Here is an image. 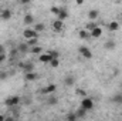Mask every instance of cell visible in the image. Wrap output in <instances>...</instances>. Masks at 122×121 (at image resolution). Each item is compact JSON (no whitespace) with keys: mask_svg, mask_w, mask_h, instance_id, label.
Masks as SVG:
<instances>
[{"mask_svg":"<svg viewBox=\"0 0 122 121\" xmlns=\"http://www.w3.org/2000/svg\"><path fill=\"white\" fill-rule=\"evenodd\" d=\"M19 104H20V97H19V95H10V97H7L6 101H4V105H6V107H10V108L17 107Z\"/></svg>","mask_w":122,"mask_h":121,"instance_id":"obj_1","label":"cell"},{"mask_svg":"<svg viewBox=\"0 0 122 121\" xmlns=\"http://www.w3.org/2000/svg\"><path fill=\"white\" fill-rule=\"evenodd\" d=\"M81 107L84 108V110H87V111H90L94 108V100H92L91 97H82V100H81Z\"/></svg>","mask_w":122,"mask_h":121,"instance_id":"obj_2","label":"cell"},{"mask_svg":"<svg viewBox=\"0 0 122 121\" xmlns=\"http://www.w3.org/2000/svg\"><path fill=\"white\" fill-rule=\"evenodd\" d=\"M78 53H80L84 59H87V60H91L92 59V51L87 47V46H81V47L78 49Z\"/></svg>","mask_w":122,"mask_h":121,"instance_id":"obj_3","label":"cell"},{"mask_svg":"<svg viewBox=\"0 0 122 121\" xmlns=\"http://www.w3.org/2000/svg\"><path fill=\"white\" fill-rule=\"evenodd\" d=\"M53 30L56 31V33H61V31L64 30V22L60 20V19L54 20L53 22Z\"/></svg>","mask_w":122,"mask_h":121,"instance_id":"obj_4","label":"cell"},{"mask_svg":"<svg viewBox=\"0 0 122 121\" xmlns=\"http://www.w3.org/2000/svg\"><path fill=\"white\" fill-rule=\"evenodd\" d=\"M23 37L26 38V40H29V38H33V37H38V34H37V31L34 30V29H26V30L23 31Z\"/></svg>","mask_w":122,"mask_h":121,"instance_id":"obj_5","label":"cell"},{"mask_svg":"<svg viewBox=\"0 0 122 121\" xmlns=\"http://www.w3.org/2000/svg\"><path fill=\"white\" fill-rule=\"evenodd\" d=\"M51 54L50 53H41V54H38V61L40 63H43V64H48L50 61H51Z\"/></svg>","mask_w":122,"mask_h":121,"instance_id":"obj_6","label":"cell"},{"mask_svg":"<svg viewBox=\"0 0 122 121\" xmlns=\"http://www.w3.org/2000/svg\"><path fill=\"white\" fill-rule=\"evenodd\" d=\"M90 33H91V37H92V38H99V37L102 36V29H101L99 26H95V27H94Z\"/></svg>","mask_w":122,"mask_h":121,"instance_id":"obj_7","label":"cell"},{"mask_svg":"<svg viewBox=\"0 0 122 121\" xmlns=\"http://www.w3.org/2000/svg\"><path fill=\"white\" fill-rule=\"evenodd\" d=\"M64 84H65V86H68V87L74 86V84H75V77H74L72 74L65 76V78H64Z\"/></svg>","mask_w":122,"mask_h":121,"instance_id":"obj_8","label":"cell"},{"mask_svg":"<svg viewBox=\"0 0 122 121\" xmlns=\"http://www.w3.org/2000/svg\"><path fill=\"white\" fill-rule=\"evenodd\" d=\"M38 78V74H36L34 71H29V73H24V80L26 81H34Z\"/></svg>","mask_w":122,"mask_h":121,"instance_id":"obj_9","label":"cell"},{"mask_svg":"<svg viewBox=\"0 0 122 121\" xmlns=\"http://www.w3.org/2000/svg\"><path fill=\"white\" fill-rule=\"evenodd\" d=\"M56 90H57V86H56L54 83H51V84H48L46 88H43L41 93H43V94H51V93H54Z\"/></svg>","mask_w":122,"mask_h":121,"instance_id":"obj_10","label":"cell"},{"mask_svg":"<svg viewBox=\"0 0 122 121\" xmlns=\"http://www.w3.org/2000/svg\"><path fill=\"white\" fill-rule=\"evenodd\" d=\"M20 67L24 70V73H29L34 70V64L33 63H20Z\"/></svg>","mask_w":122,"mask_h":121,"instance_id":"obj_11","label":"cell"},{"mask_svg":"<svg viewBox=\"0 0 122 121\" xmlns=\"http://www.w3.org/2000/svg\"><path fill=\"white\" fill-rule=\"evenodd\" d=\"M0 16H1V20H10L11 19V11L9 9H4L0 11Z\"/></svg>","mask_w":122,"mask_h":121,"instance_id":"obj_12","label":"cell"},{"mask_svg":"<svg viewBox=\"0 0 122 121\" xmlns=\"http://www.w3.org/2000/svg\"><path fill=\"white\" fill-rule=\"evenodd\" d=\"M78 37H80V38H82V40H87V38H90V37H91V33L87 30V29H82V30L78 31Z\"/></svg>","mask_w":122,"mask_h":121,"instance_id":"obj_13","label":"cell"},{"mask_svg":"<svg viewBox=\"0 0 122 121\" xmlns=\"http://www.w3.org/2000/svg\"><path fill=\"white\" fill-rule=\"evenodd\" d=\"M98 17H99V11H98L97 9H92V10L88 11V19H90V20H94V22H95Z\"/></svg>","mask_w":122,"mask_h":121,"instance_id":"obj_14","label":"cell"},{"mask_svg":"<svg viewBox=\"0 0 122 121\" xmlns=\"http://www.w3.org/2000/svg\"><path fill=\"white\" fill-rule=\"evenodd\" d=\"M107 27H108V30L109 31H117V30H119V23L114 20V22H109Z\"/></svg>","mask_w":122,"mask_h":121,"instance_id":"obj_15","label":"cell"},{"mask_svg":"<svg viewBox=\"0 0 122 121\" xmlns=\"http://www.w3.org/2000/svg\"><path fill=\"white\" fill-rule=\"evenodd\" d=\"M23 23H24L26 26L33 24V23H34V16L30 14V13H29V14H26V16H24V19H23Z\"/></svg>","mask_w":122,"mask_h":121,"instance_id":"obj_16","label":"cell"},{"mask_svg":"<svg viewBox=\"0 0 122 121\" xmlns=\"http://www.w3.org/2000/svg\"><path fill=\"white\" fill-rule=\"evenodd\" d=\"M117 47V43L114 41V40H108V41H105V44H104V49L105 50H114Z\"/></svg>","mask_w":122,"mask_h":121,"instance_id":"obj_17","label":"cell"},{"mask_svg":"<svg viewBox=\"0 0 122 121\" xmlns=\"http://www.w3.org/2000/svg\"><path fill=\"white\" fill-rule=\"evenodd\" d=\"M29 47H30V46H29V44H27V41H26V43L19 44V46H17V50H19V53H27V51L30 50Z\"/></svg>","mask_w":122,"mask_h":121,"instance_id":"obj_18","label":"cell"},{"mask_svg":"<svg viewBox=\"0 0 122 121\" xmlns=\"http://www.w3.org/2000/svg\"><path fill=\"white\" fill-rule=\"evenodd\" d=\"M67 17H68V11H67L65 9H62V7H61L60 11H58V14H57V19H60V20H62V22H64Z\"/></svg>","mask_w":122,"mask_h":121,"instance_id":"obj_19","label":"cell"},{"mask_svg":"<svg viewBox=\"0 0 122 121\" xmlns=\"http://www.w3.org/2000/svg\"><path fill=\"white\" fill-rule=\"evenodd\" d=\"M30 53L38 56V54H41V53H43V47H41V46H38V44H36V46H33V47L30 49Z\"/></svg>","mask_w":122,"mask_h":121,"instance_id":"obj_20","label":"cell"},{"mask_svg":"<svg viewBox=\"0 0 122 121\" xmlns=\"http://www.w3.org/2000/svg\"><path fill=\"white\" fill-rule=\"evenodd\" d=\"M48 64H50V67L57 68V67L60 66V57H53V59H51V61H50Z\"/></svg>","mask_w":122,"mask_h":121,"instance_id":"obj_21","label":"cell"},{"mask_svg":"<svg viewBox=\"0 0 122 121\" xmlns=\"http://www.w3.org/2000/svg\"><path fill=\"white\" fill-rule=\"evenodd\" d=\"M75 114H77V117H78V118H84V117L87 116V110H84L82 107H80V108L75 111Z\"/></svg>","mask_w":122,"mask_h":121,"instance_id":"obj_22","label":"cell"},{"mask_svg":"<svg viewBox=\"0 0 122 121\" xmlns=\"http://www.w3.org/2000/svg\"><path fill=\"white\" fill-rule=\"evenodd\" d=\"M34 30L37 31V33H41V31L46 30V24H44V23H37V24L34 26Z\"/></svg>","mask_w":122,"mask_h":121,"instance_id":"obj_23","label":"cell"},{"mask_svg":"<svg viewBox=\"0 0 122 121\" xmlns=\"http://www.w3.org/2000/svg\"><path fill=\"white\" fill-rule=\"evenodd\" d=\"M58 103V100H57V97H54V95H50V98L47 100V104L48 105H56Z\"/></svg>","mask_w":122,"mask_h":121,"instance_id":"obj_24","label":"cell"},{"mask_svg":"<svg viewBox=\"0 0 122 121\" xmlns=\"http://www.w3.org/2000/svg\"><path fill=\"white\" fill-rule=\"evenodd\" d=\"M27 41V44L29 46H36V44H38V37H33V38H29V40H26Z\"/></svg>","mask_w":122,"mask_h":121,"instance_id":"obj_25","label":"cell"},{"mask_svg":"<svg viewBox=\"0 0 122 121\" xmlns=\"http://www.w3.org/2000/svg\"><path fill=\"white\" fill-rule=\"evenodd\" d=\"M60 9H61V7H58V6H51V7H50V13H53V14H56V16H57V14H58V11H60Z\"/></svg>","mask_w":122,"mask_h":121,"instance_id":"obj_26","label":"cell"},{"mask_svg":"<svg viewBox=\"0 0 122 121\" xmlns=\"http://www.w3.org/2000/svg\"><path fill=\"white\" fill-rule=\"evenodd\" d=\"M75 93H77V95H80L81 98L87 95V91H85V90H82V88H77V90H75Z\"/></svg>","mask_w":122,"mask_h":121,"instance_id":"obj_27","label":"cell"},{"mask_svg":"<svg viewBox=\"0 0 122 121\" xmlns=\"http://www.w3.org/2000/svg\"><path fill=\"white\" fill-rule=\"evenodd\" d=\"M95 26H97V24H95V22H94V20H90V23H88V24L85 26V29H87L88 31H91L92 29L95 27Z\"/></svg>","mask_w":122,"mask_h":121,"instance_id":"obj_28","label":"cell"},{"mask_svg":"<svg viewBox=\"0 0 122 121\" xmlns=\"http://www.w3.org/2000/svg\"><path fill=\"white\" fill-rule=\"evenodd\" d=\"M77 118H78V117H77V114H75V113H70V114L67 116V120H68V121H75Z\"/></svg>","mask_w":122,"mask_h":121,"instance_id":"obj_29","label":"cell"},{"mask_svg":"<svg viewBox=\"0 0 122 121\" xmlns=\"http://www.w3.org/2000/svg\"><path fill=\"white\" fill-rule=\"evenodd\" d=\"M112 101H115V103H122V94H118V95H115Z\"/></svg>","mask_w":122,"mask_h":121,"instance_id":"obj_30","label":"cell"},{"mask_svg":"<svg viewBox=\"0 0 122 121\" xmlns=\"http://www.w3.org/2000/svg\"><path fill=\"white\" fill-rule=\"evenodd\" d=\"M48 53L51 54V57H60V53L56 51V50H51V51H48Z\"/></svg>","mask_w":122,"mask_h":121,"instance_id":"obj_31","label":"cell"},{"mask_svg":"<svg viewBox=\"0 0 122 121\" xmlns=\"http://www.w3.org/2000/svg\"><path fill=\"white\" fill-rule=\"evenodd\" d=\"M7 59V56H6V53H3V54H0V63H3V61Z\"/></svg>","mask_w":122,"mask_h":121,"instance_id":"obj_32","label":"cell"},{"mask_svg":"<svg viewBox=\"0 0 122 121\" xmlns=\"http://www.w3.org/2000/svg\"><path fill=\"white\" fill-rule=\"evenodd\" d=\"M74 1H75V4H77V6H82L85 0H74Z\"/></svg>","mask_w":122,"mask_h":121,"instance_id":"obj_33","label":"cell"},{"mask_svg":"<svg viewBox=\"0 0 122 121\" xmlns=\"http://www.w3.org/2000/svg\"><path fill=\"white\" fill-rule=\"evenodd\" d=\"M3 53H6V47L3 44H0V54H3Z\"/></svg>","mask_w":122,"mask_h":121,"instance_id":"obj_34","label":"cell"},{"mask_svg":"<svg viewBox=\"0 0 122 121\" xmlns=\"http://www.w3.org/2000/svg\"><path fill=\"white\" fill-rule=\"evenodd\" d=\"M6 77H7V74L3 73V71H0V80H3V78H6Z\"/></svg>","mask_w":122,"mask_h":121,"instance_id":"obj_35","label":"cell"},{"mask_svg":"<svg viewBox=\"0 0 122 121\" xmlns=\"http://www.w3.org/2000/svg\"><path fill=\"white\" fill-rule=\"evenodd\" d=\"M20 3L21 4H29V3H31V0H20Z\"/></svg>","mask_w":122,"mask_h":121,"instance_id":"obj_36","label":"cell"},{"mask_svg":"<svg viewBox=\"0 0 122 121\" xmlns=\"http://www.w3.org/2000/svg\"><path fill=\"white\" fill-rule=\"evenodd\" d=\"M3 120H6V117H4V116H1V114H0V121H3Z\"/></svg>","mask_w":122,"mask_h":121,"instance_id":"obj_37","label":"cell"},{"mask_svg":"<svg viewBox=\"0 0 122 121\" xmlns=\"http://www.w3.org/2000/svg\"><path fill=\"white\" fill-rule=\"evenodd\" d=\"M67 1H74V0H67Z\"/></svg>","mask_w":122,"mask_h":121,"instance_id":"obj_38","label":"cell"},{"mask_svg":"<svg viewBox=\"0 0 122 121\" xmlns=\"http://www.w3.org/2000/svg\"><path fill=\"white\" fill-rule=\"evenodd\" d=\"M115 1H121V0H115Z\"/></svg>","mask_w":122,"mask_h":121,"instance_id":"obj_39","label":"cell"},{"mask_svg":"<svg viewBox=\"0 0 122 121\" xmlns=\"http://www.w3.org/2000/svg\"><path fill=\"white\" fill-rule=\"evenodd\" d=\"M121 22H122V16H121Z\"/></svg>","mask_w":122,"mask_h":121,"instance_id":"obj_40","label":"cell"},{"mask_svg":"<svg viewBox=\"0 0 122 121\" xmlns=\"http://www.w3.org/2000/svg\"><path fill=\"white\" fill-rule=\"evenodd\" d=\"M0 20H1V16H0Z\"/></svg>","mask_w":122,"mask_h":121,"instance_id":"obj_41","label":"cell"}]
</instances>
